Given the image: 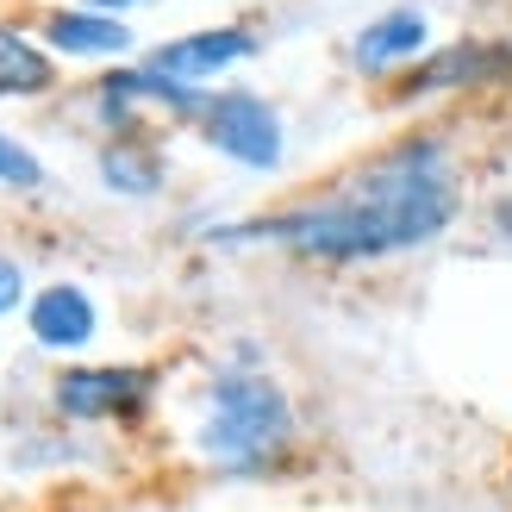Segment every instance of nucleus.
I'll use <instances>...</instances> for the list:
<instances>
[{
	"label": "nucleus",
	"instance_id": "obj_10",
	"mask_svg": "<svg viewBox=\"0 0 512 512\" xmlns=\"http://www.w3.org/2000/svg\"><path fill=\"white\" fill-rule=\"evenodd\" d=\"M50 82H57V63H50V50H38L25 32H13V25H0V94H44Z\"/></svg>",
	"mask_w": 512,
	"mask_h": 512
},
{
	"label": "nucleus",
	"instance_id": "obj_12",
	"mask_svg": "<svg viewBox=\"0 0 512 512\" xmlns=\"http://www.w3.org/2000/svg\"><path fill=\"white\" fill-rule=\"evenodd\" d=\"M0 182H7V188H38L44 182V163L19 138H7V132H0Z\"/></svg>",
	"mask_w": 512,
	"mask_h": 512
},
{
	"label": "nucleus",
	"instance_id": "obj_11",
	"mask_svg": "<svg viewBox=\"0 0 512 512\" xmlns=\"http://www.w3.org/2000/svg\"><path fill=\"white\" fill-rule=\"evenodd\" d=\"M100 182L107 188H119V194H157L163 188V163L150 157L144 144H132V138H119V144H107L100 150Z\"/></svg>",
	"mask_w": 512,
	"mask_h": 512
},
{
	"label": "nucleus",
	"instance_id": "obj_13",
	"mask_svg": "<svg viewBox=\"0 0 512 512\" xmlns=\"http://www.w3.org/2000/svg\"><path fill=\"white\" fill-rule=\"evenodd\" d=\"M19 300H25V269L13 263V256H0V319H7Z\"/></svg>",
	"mask_w": 512,
	"mask_h": 512
},
{
	"label": "nucleus",
	"instance_id": "obj_14",
	"mask_svg": "<svg viewBox=\"0 0 512 512\" xmlns=\"http://www.w3.org/2000/svg\"><path fill=\"white\" fill-rule=\"evenodd\" d=\"M88 7H100V13H125V7H138V0H88Z\"/></svg>",
	"mask_w": 512,
	"mask_h": 512
},
{
	"label": "nucleus",
	"instance_id": "obj_3",
	"mask_svg": "<svg viewBox=\"0 0 512 512\" xmlns=\"http://www.w3.org/2000/svg\"><path fill=\"white\" fill-rule=\"evenodd\" d=\"M150 394H157V369L144 363H69L57 381H50V400H57L63 419H138Z\"/></svg>",
	"mask_w": 512,
	"mask_h": 512
},
{
	"label": "nucleus",
	"instance_id": "obj_2",
	"mask_svg": "<svg viewBox=\"0 0 512 512\" xmlns=\"http://www.w3.org/2000/svg\"><path fill=\"white\" fill-rule=\"evenodd\" d=\"M294 431L288 394L256 369H225L207 394V419H200V450L219 469H263L269 456H281Z\"/></svg>",
	"mask_w": 512,
	"mask_h": 512
},
{
	"label": "nucleus",
	"instance_id": "obj_7",
	"mask_svg": "<svg viewBox=\"0 0 512 512\" xmlns=\"http://www.w3.org/2000/svg\"><path fill=\"white\" fill-rule=\"evenodd\" d=\"M25 325H32V338L44 344V350H82L88 338H94V300L75 288V281H50L44 294H32V313H25Z\"/></svg>",
	"mask_w": 512,
	"mask_h": 512
},
{
	"label": "nucleus",
	"instance_id": "obj_8",
	"mask_svg": "<svg viewBox=\"0 0 512 512\" xmlns=\"http://www.w3.org/2000/svg\"><path fill=\"white\" fill-rule=\"evenodd\" d=\"M425 38H431V25H425V13H413V7H394V13H381V19H369L363 32L350 38V63L363 69V75H381V69H400V63H413L419 50H425Z\"/></svg>",
	"mask_w": 512,
	"mask_h": 512
},
{
	"label": "nucleus",
	"instance_id": "obj_4",
	"mask_svg": "<svg viewBox=\"0 0 512 512\" xmlns=\"http://www.w3.org/2000/svg\"><path fill=\"white\" fill-rule=\"evenodd\" d=\"M194 125L219 157H232L244 169H275L281 163V119H275L269 100H256V94H207V107H200Z\"/></svg>",
	"mask_w": 512,
	"mask_h": 512
},
{
	"label": "nucleus",
	"instance_id": "obj_9",
	"mask_svg": "<svg viewBox=\"0 0 512 512\" xmlns=\"http://www.w3.org/2000/svg\"><path fill=\"white\" fill-rule=\"evenodd\" d=\"M44 44L63 50V57H125L132 50V25H119L113 13H50L44 19Z\"/></svg>",
	"mask_w": 512,
	"mask_h": 512
},
{
	"label": "nucleus",
	"instance_id": "obj_5",
	"mask_svg": "<svg viewBox=\"0 0 512 512\" xmlns=\"http://www.w3.org/2000/svg\"><path fill=\"white\" fill-rule=\"evenodd\" d=\"M250 57H256L250 25H207V32L157 44L144 69H157V75H169V82H182V88H200V82H213V75H225L232 63H250Z\"/></svg>",
	"mask_w": 512,
	"mask_h": 512
},
{
	"label": "nucleus",
	"instance_id": "obj_6",
	"mask_svg": "<svg viewBox=\"0 0 512 512\" xmlns=\"http://www.w3.org/2000/svg\"><path fill=\"white\" fill-rule=\"evenodd\" d=\"M494 75H512V44H456V50H438L431 63H419L400 82V94H444V88L494 82Z\"/></svg>",
	"mask_w": 512,
	"mask_h": 512
},
{
	"label": "nucleus",
	"instance_id": "obj_15",
	"mask_svg": "<svg viewBox=\"0 0 512 512\" xmlns=\"http://www.w3.org/2000/svg\"><path fill=\"white\" fill-rule=\"evenodd\" d=\"M500 232H506V238H512V194H506V200H500Z\"/></svg>",
	"mask_w": 512,
	"mask_h": 512
},
{
	"label": "nucleus",
	"instance_id": "obj_1",
	"mask_svg": "<svg viewBox=\"0 0 512 512\" xmlns=\"http://www.w3.org/2000/svg\"><path fill=\"white\" fill-rule=\"evenodd\" d=\"M463 207V182L438 138H406L350 169L331 194L288 207L256 225H225L213 244H281L306 263H381L450 232Z\"/></svg>",
	"mask_w": 512,
	"mask_h": 512
}]
</instances>
